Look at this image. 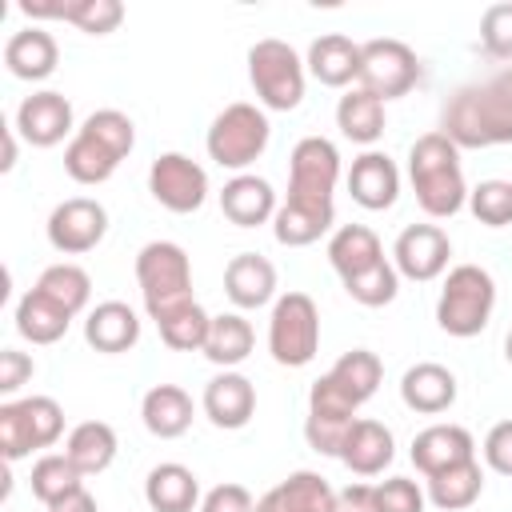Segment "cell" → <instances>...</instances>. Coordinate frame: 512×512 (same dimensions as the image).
Here are the masks:
<instances>
[{"mask_svg":"<svg viewBox=\"0 0 512 512\" xmlns=\"http://www.w3.org/2000/svg\"><path fill=\"white\" fill-rule=\"evenodd\" d=\"M440 132L456 148L512 144V64L480 84H464L448 96Z\"/></svg>","mask_w":512,"mask_h":512,"instance_id":"cell-1","label":"cell"},{"mask_svg":"<svg viewBox=\"0 0 512 512\" xmlns=\"http://www.w3.org/2000/svg\"><path fill=\"white\" fill-rule=\"evenodd\" d=\"M224 292L236 308H264L276 296V268L260 252H240L224 268Z\"/></svg>","mask_w":512,"mask_h":512,"instance_id":"cell-26","label":"cell"},{"mask_svg":"<svg viewBox=\"0 0 512 512\" xmlns=\"http://www.w3.org/2000/svg\"><path fill=\"white\" fill-rule=\"evenodd\" d=\"M76 316H68L60 304H52L44 292H36V288H28L24 296H20V304H16V332L24 336V340H32V344H56L64 332H68V324H72Z\"/></svg>","mask_w":512,"mask_h":512,"instance_id":"cell-35","label":"cell"},{"mask_svg":"<svg viewBox=\"0 0 512 512\" xmlns=\"http://www.w3.org/2000/svg\"><path fill=\"white\" fill-rule=\"evenodd\" d=\"M448 256H452V240L440 224H408L392 244L396 272L416 280V284H428V280L444 276Z\"/></svg>","mask_w":512,"mask_h":512,"instance_id":"cell-15","label":"cell"},{"mask_svg":"<svg viewBox=\"0 0 512 512\" xmlns=\"http://www.w3.org/2000/svg\"><path fill=\"white\" fill-rule=\"evenodd\" d=\"M200 512H256V500H252V492L244 484L228 480V484H216V488L204 492Z\"/></svg>","mask_w":512,"mask_h":512,"instance_id":"cell-44","label":"cell"},{"mask_svg":"<svg viewBox=\"0 0 512 512\" xmlns=\"http://www.w3.org/2000/svg\"><path fill=\"white\" fill-rule=\"evenodd\" d=\"M348 192H352V200H356L360 208H368V212L392 208L396 196H400V172H396L392 156H384V152H364V156H356L352 168H348Z\"/></svg>","mask_w":512,"mask_h":512,"instance_id":"cell-21","label":"cell"},{"mask_svg":"<svg viewBox=\"0 0 512 512\" xmlns=\"http://www.w3.org/2000/svg\"><path fill=\"white\" fill-rule=\"evenodd\" d=\"M64 432V408L52 396H24L0 404V452L8 464L52 448Z\"/></svg>","mask_w":512,"mask_h":512,"instance_id":"cell-9","label":"cell"},{"mask_svg":"<svg viewBox=\"0 0 512 512\" xmlns=\"http://www.w3.org/2000/svg\"><path fill=\"white\" fill-rule=\"evenodd\" d=\"M480 52L488 60H512V0L488 4L480 16Z\"/></svg>","mask_w":512,"mask_h":512,"instance_id":"cell-42","label":"cell"},{"mask_svg":"<svg viewBox=\"0 0 512 512\" xmlns=\"http://www.w3.org/2000/svg\"><path fill=\"white\" fill-rule=\"evenodd\" d=\"M268 352L284 368H304L320 352V312L308 292H284L268 316Z\"/></svg>","mask_w":512,"mask_h":512,"instance_id":"cell-10","label":"cell"},{"mask_svg":"<svg viewBox=\"0 0 512 512\" xmlns=\"http://www.w3.org/2000/svg\"><path fill=\"white\" fill-rule=\"evenodd\" d=\"M340 180V152L324 136H304L296 140L288 156V200H308V204H332Z\"/></svg>","mask_w":512,"mask_h":512,"instance_id":"cell-12","label":"cell"},{"mask_svg":"<svg viewBox=\"0 0 512 512\" xmlns=\"http://www.w3.org/2000/svg\"><path fill=\"white\" fill-rule=\"evenodd\" d=\"M484 492V468L480 460H468V464H456V468H444L436 476H428V500L440 508V512H460V508H472Z\"/></svg>","mask_w":512,"mask_h":512,"instance_id":"cell-37","label":"cell"},{"mask_svg":"<svg viewBox=\"0 0 512 512\" xmlns=\"http://www.w3.org/2000/svg\"><path fill=\"white\" fill-rule=\"evenodd\" d=\"M136 144V124L120 108L92 112L64 148V172L76 184H104Z\"/></svg>","mask_w":512,"mask_h":512,"instance_id":"cell-4","label":"cell"},{"mask_svg":"<svg viewBox=\"0 0 512 512\" xmlns=\"http://www.w3.org/2000/svg\"><path fill=\"white\" fill-rule=\"evenodd\" d=\"M484 464L500 476H512V420H500L484 436Z\"/></svg>","mask_w":512,"mask_h":512,"instance_id":"cell-45","label":"cell"},{"mask_svg":"<svg viewBox=\"0 0 512 512\" xmlns=\"http://www.w3.org/2000/svg\"><path fill=\"white\" fill-rule=\"evenodd\" d=\"M136 284L152 320L192 304V260L172 240H148L136 252Z\"/></svg>","mask_w":512,"mask_h":512,"instance_id":"cell-5","label":"cell"},{"mask_svg":"<svg viewBox=\"0 0 512 512\" xmlns=\"http://www.w3.org/2000/svg\"><path fill=\"white\" fill-rule=\"evenodd\" d=\"M356 408L360 404H368L372 396H376V388H380V380H384V364H380V356L376 352H368V348H352V352H344L328 372H324Z\"/></svg>","mask_w":512,"mask_h":512,"instance_id":"cell-33","label":"cell"},{"mask_svg":"<svg viewBox=\"0 0 512 512\" xmlns=\"http://www.w3.org/2000/svg\"><path fill=\"white\" fill-rule=\"evenodd\" d=\"M48 512H96V500H92L88 488H76V492H68L60 504H52Z\"/></svg>","mask_w":512,"mask_h":512,"instance_id":"cell-48","label":"cell"},{"mask_svg":"<svg viewBox=\"0 0 512 512\" xmlns=\"http://www.w3.org/2000/svg\"><path fill=\"white\" fill-rule=\"evenodd\" d=\"M144 500L152 512H192L200 508V480L188 464L164 460L144 476Z\"/></svg>","mask_w":512,"mask_h":512,"instance_id":"cell-27","label":"cell"},{"mask_svg":"<svg viewBox=\"0 0 512 512\" xmlns=\"http://www.w3.org/2000/svg\"><path fill=\"white\" fill-rule=\"evenodd\" d=\"M492 308H496L492 272L480 268V264H456L444 276V288H440V300H436V324L448 336L468 340V336H480L488 328Z\"/></svg>","mask_w":512,"mask_h":512,"instance_id":"cell-6","label":"cell"},{"mask_svg":"<svg viewBox=\"0 0 512 512\" xmlns=\"http://www.w3.org/2000/svg\"><path fill=\"white\" fill-rule=\"evenodd\" d=\"M304 68L324 88H348L352 80H360V44L344 32H324L312 40Z\"/></svg>","mask_w":512,"mask_h":512,"instance_id":"cell-24","label":"cell"},{"mask_svg":"<svg viewBox=\"0 0 512 512\" xmlns=\"http://www.w3.org/2000/svg\"><path fill=\"white\" fill-rule=\"evenodd\" d=\"M64 456L84 472V476H96L104 472L112 460H116V428L104 424V420H84L68 432L64 440Z\"/></svg>","mask_w":512,"mask_h":512,"instance_id":"cell-34","label":"cell"},{"mask_svg":"<svg viewBox=\"0 0 512 512\" xmlns=\"http://www.w3.org/2000/svg\"><path fill=\"white\" fill-rule=\"evenodd\" d=\"M328 264L336 268L344 292L364 308H384L400 292V272L384 256V244L368 224L336 228L328 240Z\"/></svg>","mask_w":512,"mask_h":512,"instance_id":"cell-2","label":"cell"},{"mask_svg":"<svg viewBox=\"0 0 512 512\" xmlns=\"http://www.w3.org/2000/svg\"><path fill=\"white\" fill-rule=\"evenodd\" d=\"M28 484H32V496H36L44 508H52V504H60L68 492L84 488V472H80L64 452H44V456L32 464Z\"/></svg>","mask_w":512,"mask_h":512,"instance_id":"cell-39","label":"cell"},{"mask_svg":"<svg viewBox=\"0 0 512 512\" xmlns=\"http://www.w3.org/2000/svg\"><path fill=\"white\" fill-rule=\"evenodd\" d=\"M336 512H380L376 508V484H348L336 492Z\"/></svg>","mask_w":512,"mask_h":512,"instance_id":"cell-47","label":"cell"},{"mask_svg":"<svg viewBox=\"0 0 512 512\" xmlns=\"http://www.w3.org/2000/svg\"><path fill=\"white\" fill-rule=\"evenodd\" d=\"M156 328H160V340H164L168 348H176V352H204V340H208L212 316L192 300V304H184V308H176V312L160 316V320H156Z\"/></svg>","mask_w":512,"mask_h":512,"instance_id":"cell-40","label":"cell"},{"mask_svg":"<svg viewBox=\"0 0 512 512\" xmlns=\"http://www.w3.org/2000/svg\"><path fill=\"white\" fill-rule=\"evenodd\" d=\"M204 416L216 424V428H224V432H236V428H244L248 420H252V412H256V388H252V380L244 376V372H236V368H228V372H216L208 384H204Z\"/></svg>","mask_w":512,"mask_h":512,"instance_id":"cell-18","label":"cell"},{"mask_svg":"<svg viewBox=\"0 0 512 512\" xmlns=\"http://www.w3.org/2000/svg\"><path fill=\"white\" fill-rule=\"evenodd\" d=\"M400 400L420 416H440L456 404V376L436 360H420L400 376Z\"/></svg>","mask_w":512,"mask_h":512,"instance_id":"cell-22","label":"cell"},{"mask_svg":"<svg viewBox=\"0 0 512 512\" xmlns=\"http://www.w3.org/2000/svg\"><path fill=\"white\" fill-rule=\"evenodd\" d=\"M336 220V204H308V200H288L272 216V236L284 248H308L316 244Z\"/></svg>","mask_w":512,"mask_h":512,"instance_id":"cell-29","label":"cell"},{"mask_svg":"<svg viewBox=\"0 0 512 512\" xmlns=\"http://www.w3.org/2000/svg\"><path fill=\"white\" fill-rule=\"evenodd\" d=\"M16 136L32 148H52L60 144L64 136H76V124H72V100L64 92H32L20 100L16 108V120H12Z\"/></svg>","mask_w":512,"mask_h":512,"instance_id":"cell-16","label":"cell"},{"mask_svg":"<svg viewBox=\"0 0 512 512\" xmlns=\"http://www.w3.org/2000/svg\"><path fill=\"white\" fill-rule=\"evenodd\" d=\"M420 80V60L404 40H368L360 44V88L372 92L376 100H400L416 88Z\"/></svg>","mask_w":512,"mask_h":512,"instance_id":"cell-11","label":"cell"},{"mask_svg":"<svg viewBox=\"0 0 512 512\" xmlns=\"http://www.w3.org/2000/svg\"><path fill=\"white\" fill-rule=\"evenodd\" d=\"M268 136H272V124H268L264 108L236 100L208 124L204 148H208V160H216L220 168H232L240 176L248 164H256L264 156Z\"/></svg>","mask_w":512,"mask_h":512,"instance_id":"cell-7","label":"cell"},{"mask_svg":"<svg viewBox=\"0 0 512 512\" xmlns=\"http://www.w3.org/2000/svg\"><path fill=\"white\" fill-rule=\"evenodd\" d=\"M428 492L408 476H388L376 484V508L380 512H424Z\"/></svg>","mask_w":512,"mask_h":512,"instance_id":"cell-43","label":"cell"},{"mask_svg":"<svg viewBox=\"0 0 512 512\" xmlns=\"http://www.w3.org/2000/svg\"><path fill=\"white\" fill-rule=\"evenodd\" d=\"M504 360L512 364V328H508V336H504Z\"/></svg>","mask_w":512,"mask_h":512,"instance_id":"cell-50","label":"cell"},{"mask_svg":"<svg viewBox=\"0 0 512 512\" xmlns=\"http://www.w3.org/2000/svg\"><path fill=\"white\" fill-rule=\"evenodd\" d=\"M32 372H36L32 356H24V352H16V348H4V352H0V392H4V396L20 392V388L32 380Z\"/></svg>","mask_w":512,"mask_h":512,"instance_id":"cell-46","label":"cell"},{"mask_svg":"<svg viewBox=\"0 0 512 512\" xmlns=\"http://www.w3.org/2000/svg\"><path fill=\"white\" fill-rule=\"evenodd\" d=\"M408 180L416 192V204L432 220H448L468 204V184L460 168V148L444 132H424L408 148Z\"/></svg>","mask_w":512,"mask_h":512,"instance_id":"cell-3","label":"cell"},{"mask_svg":"<svg viewBox=\"0 0 512 512\" xmlns=\"http://www.w3.org/2000/svg\"><path fill=\"white\" fill-rule=\"evenodd\" d=\"M252 344H256V332L252 324L240 316V312H224V316H212V328H208V340H204V356L216 364V368H236L252 356Z\"/></svg>","mask_w":512,"mask_h":512,"instance_id":"cell-36","label":"cell"},{"mask_svg":"<svg viewBox=\"0 0 512 512\" xmlns=\"http://www.w3.org/2000/svg\"><path fill=\"white\" fill-rule=\"evenodd\" d=\"M304 76H308V68L292 44L268 36L248 48V80L264 108L292 112L304 100Z\"/></svg>","mask_w":512,"mask_h":512,"instance_id":"cell-8","label":"cell"},{"mask_svg":"<svg viewBox=\"0 0 512 512\" xmlns=\"http://www.w3.org/2000/svg\"><path fill=\"white\" fill-rule=\"evenodd\" d=\"M256 512H336V492L320 472H292L256 500Z\"/></svg>","mask_w":512,"mask_h":512,"instance_id":"cell-23","label":"cell"},{"mask_svg":"<svg viewBox=\"0 0 512 512\" xmlns=\"http://www.w3.org/2000/svg\"><path fill=\"white\" fill-rule=\"evenodd\" d=\"M84 340H88L96 352H108V356L128 352V348H136V340H140V316H136L124 300H104V304H96V308L88 312V320H84Z\"/></svg>","mask_w":512,"mask_h":512,"instance_id":"cell-30","label":"cell"},{"mask_svg":"<svg viewBox=\"0 0 512 512\" xmlns=\"http://www.w3.org/2000/svg\"><path fill=\"white\" fill-rule=\"evenodd\" d=\"M392 456H396L392 432L380 420H372V416H356L352 428H348V436H344V444H340V456L336 460L352 476H380L392 464Z\"/></svg>","mask_w":512,"mask_h":512,"instance_id":"cell-19","label":"cell"},{"mask_svg":"<svg viewBox=\"0 0 512 512\" xmlns=\"http://www.w3.org/2000/svg\"><path fill=\"white\" fill-rule=\"evenodd\" d=\"M48 244L64 256H84L92 252L104 232H108V212L100 200L92 196H72V200H60L48 216Z\"/></svg>","mask_w":512,"mask_h":512,"instance_id":"cell-14","label":"cell"},{"mask_svg":"<svg viewBox=\"0 0 512 512\" xmlns=\"http://www.w3.org/2000/svg\"><path fill=\"white\" fill-rule=\"evenodd\" d=\"M12 164H16V128H4V160H0V168L12 172Z\"/></svg>","mask_w":512,"mask_h":512,"instance_id":"cell-49","label":"cell"},{"mask_svg":"<svg viewBox=\"0 0 512 512\" xmlns=\"http://www.w3.org/2000/svg\"><path fill=\"white\" fill-rule=\"evenodd\" d=\"M468 460H476V440L460 424H428L424 432L412 436V464L416 472H424V480Z\"/></svg>","mask_w":512,"mask_h":512,"instance_id":"cell-17","label":"cell"},{"mask_svg":"<svg viewBox=\"0 0 512 512\" xmlns=\"http://www.w3.org/2000/svg\"><path fill=\"white\" fill-rule=\"evenodd\" d=\"M468 208L480 224L488 228H504L512 224V180H480L468 192Z\"/></svg>","mask_w":512,"mask_h":512,"instance_id":"cell-41","label":"cell"},{"mask_svg":"<svg viewBox=\"0 0 512 512\" xmlns=\"http://www.w3.org/2000/svg\"><path fill=\"white\" fill-rule=\"evenodd\" d=\"M140 420L152 436L176 440L192 428V396L180 384H152L140 400Z\"/></svg>","mask_w":512,"mask_h":512,"instance_id":"cell-31","label":"cell"},{"mask_svg":"<svg viewBox=\"0 0 512 512\" xmlns=\"http://www.w3.org/2000/svg\"><path fill=\"white\" fill-rule=\"evenodd\" d=\"M148 192L160 208L188 216V212L204 208V200H208V172L184 152H164L148 168Z\"/></svg>","mask_w":512,"mask_h":512,"instance_id":"cell-13","label":"cell"},{"mask_svg":"<svg viewBox=\"0 0 512 512\" xmlns=\"http://www.w3.org/2000/svg\"><path fill=\"white\" fill-rule=\"evenodd\" d=\"M32 288L44 292L52 304H60L68 316H80L88 308V296H92V276L80 264L60 260V264H48Z\"/></svg>","mask_w":512,"mask_h":512,"instance_id":"cell-38","label":"cell"},{"mask_svg":"<svg viewBox=\"0 0 512 512\" xmlns=\"http://www.w3.org/2000/svg\"><path fill=\"white\" fill-rule=\"evenodd\" d=\"M276 192L264 176H252V172H240L224 184L220 192V212L236 224V228H256V224H268L276 216Z\"/></svg>","mask_w":512,"mask_h":512,"instance_id":"cell-25","label":"cell"},{"mask_svg":"<svg viewBox=\"0 0 512 512\" xmlns=\"http://www.w3.org/2000/svg\"><path fill=\"white\" fill-rule=\"evenodd\" d=\"M56 60H60L56 36L36 28V24L12 32L8 44H4V64L16 80H48L56 72Z\"/></svg>","mask_w":512,"mask_h":512,"instance_id":"cell-28","label":"cell"},{"mask_svg":"<svg viewBox=\"0 0 512 512\" xmlns=\"http://www.w3.org/2000/svg\"><path fill=\"white\" fill-rule=\"evenodd\" d=\"M384 124H388L384 100H376L360 84L340 96V104H336V128H340L344 140H352V144H376L384 136Z\"/></svg>","mask_w":512,"mask_h":512,"instance_id":"cell-32","label":"cell"},{"mask_svg":"<svg viewBox=\"0 0 512 512\" xmlns=\"http://www.w3.org/2000/svg\"><path fill=\"white\" fill-rule=\"evenodd\" d=\"M20 12L32 20H64L76 24L88 36H108L124 20L120 0H60V4H40V0H20Z\"/></svg>","mask_w":512,"mask_h":512,"instance_id":"cell-20","label":"cell"}]
</instances>
